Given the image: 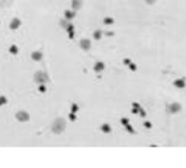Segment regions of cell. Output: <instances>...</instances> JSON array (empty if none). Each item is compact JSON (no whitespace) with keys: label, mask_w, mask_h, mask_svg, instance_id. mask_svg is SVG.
Masks as SVG:
<instances>
[{"label":"cell","mask_w":186,"mask_h":168,"mask_svg":"<svg viewBox=\"0 0 186 168\" xmlns=\"http://www.w3.org/2000/svg\"><path fill=\"white\" fill-rule=\"evenodd\" d=\"M39 91H41V92H45V91H46V87H45V86H41V87H39Z\"/></svg>","instance_id":"cell-13"},{"label":"cell","mask_w":186,"mask_h":168,"mask_svg":"<svg viewBox=\"0 0 186 168\" xmlns=\"http://www.w3.org/2000/svg\"><path fill=\"white\" fill-rule=\"evenodd\" d=\"M20 25H21V21L19 19H14L12 22H11V24H10V28H12V30H16V28H19Z\"/></svg>","instance_id":"cell-5"},{"label":"cell","mask_w":186,"mask_h":168,"mask_svg":"<svg viewBox=\"0 0 186 168\" xmlns=\"http://www.w3.org/2000/svg\"><path fill=\"white\" fill-rule=\"evenodd\" d=\"M7 103V100L4 97H0V106L2 105V104H6Z\"/></svg>","instance_id":"cell-10"},{"label":"cell","mask_w":186,"mask_h":168,"mask_svg":"<svg viewBox=\"0 0 186 168\" xmlns=\"http://www.w3.org/2000/svg\"><path fill=\"white\" fill-rule=\"evenodd\" d=\"M72 7L74 10H78L82 7V0H72Z\"/></svg>","instance_id":"cell-6"},{"label":"cell","mask_w":186,"mask_h":168,"mask_svg":"<svg viewBox=\"0 0 186 168\" xmlns=\"http://www.w3.org/2000/svg\"><path fill=\"white\" fill-rule=\"evenodd\" d=\"M74 16H75L74 12H70V11H66V12H65V18H66V20H72L74 18Z\"/></svg>","instance_id":"cell-8"},{"label":"cell","mask_w":186,"mask_h":168,"mask_svg":"<svg viewBox=\"0 0 186 168\" xmlns=\"http://www.w3.org/2000/svg\"><path fill=\"white\" fill-rule=\"evenodd\" d=\"M16 119L21 122H25L30 119V116H28V114L26 112H19L16 114Z\"/></svg>","instance_id":"cell-3"},{"label":"cell","mask_w":186,"mask_h":168,"mask_svg":"<svg viewBox=\"0 0 186 168\" xmlns=\"http://www.w3.org/2000/svg\"><path fill=\"white\" fill-rule=\"evenodd\" d=\"M35 81L38 82V83H44V82H46L48 80V77H47L46 73H44V72H37L34 77Z\"/></svg>","instance_id":"cell-2"},{"label":"cell","mask_w":186,"mask_h":168,"mask_svg":"<svg viewBox=\"0 0 186 168\" xmlns=\"http://www.w3.org/2000/svg\"><path fill=\"white\" fill-rule=\"evenodd\" d=\"M103 69V65L101 62H98L95 65V70H96V71H101Z\"/></svg>","instance_id":"cell-9"},{"label":"cell","mask_w":186,"mask_h":168,"mask_svg":"<svg viewBox=\"0 0 186 168\" xmlns=\"http://www.w3.org/2000/svg\"><path fill=\"white\" fill-rule=\"evenodd\" d=\"M103 130L106 131V132H108V131H110V128H109L108 126L106 125V126H103Z\"/></svg>","instance_id":"cell-11"},{"label":"cell","mask_w":186,"mask_h":168,"mask_svg":"<svg viewBox=\"0 0 186 168\" xmlns=\"http://www.w3.org/2000/svg\"><path fill=\"white\" fill-rule=\"evenodd\" d=\"M32 58L34 60H36V61H39L43 58V54L39 53V51H35V53L32 54Z\"/></svg>","instance_id":"cell-7"},{"label":"cell","mask_w":186,"mask_h":168,"mask_svg":"<svg viewBox=\"0 0 186 168\" xmlns=\"http://www.w3.org/2000/svg\"><path fill=\"white\" fill-rule=\"evenodd\" d=\"M81 47L85 50L89 49L90 48V42L88 41V39H82L81 41Z\"/></svg>","instance_id":"cell-4"},{"label":"cell","mask_w":186,"mask_h":168,"mask_svg":"<svg viewBox=\"0 0 186 168\" xmlns=\"http://www.w3.org/2000/svg\"><path fill=\"white\" fill-rule=\"evenodd\" d=\"M10 51H11V53H12V54H16V53H18V49H16V47L13 46L12 48H11V49H10Z\"/></svg>","instance_id":"cell-12"},{"label":"cell","mask_w":186,"mask_h":168,"mask_svg":"<svg viewBox=\"0 0 186 168\" xmlns=\"http://www.w3.org/2000/svg\"><path fill=\"white\" fill-rule=\"evenodd\" d=\"M65 129V121L63 120L62 118H58L55 120V122H53L52 125V131L55 132V133L59 134L61 133V132H63Z\"/></svg>","instance_id":"cell-1"}]
</instances>
